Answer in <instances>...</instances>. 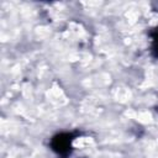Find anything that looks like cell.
<instances>
[{
    "label": "cell",
    "mask_w": 158,
    "mask_h": 158,
    "mask_svg": "<svg viewBox=\"0 0 158 158\" xmlns=\"http://www.w3.org/2000/svg\"><path fill=\"white\" fill-rule=\"evenodd\" d=\"M75 138L73 132H59L51 139V148L59 156H67L72 151V144Z\"/></svg>",
    "instance_id": "1"
},
{
    "label": "cell",
    "mask_w": 158,
    "mask_h": 158,
    "mask_svg": "<svg viewBox=\"0 0 158 158\" xmlns=\"http://www.w3.org/2000/svg\"><path fill=\"white\" fill-rule=\"evenodd\" d=\"M151 38H152V53L154 57L158 58V27H156L151 32Z\"/></svg>",
    "instance_id": "2"
}]
</instances>
